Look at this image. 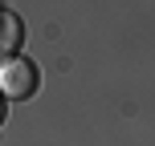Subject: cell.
Listing matches in <instances>:
<instances>
[{
	"label": "cell",
	"instance_id": "3",
	"mask_svg": "<svg viewBox=\"0 0 155 146\" xmlns=\"http://www.w3.org/2000/svg\"><path fill=\"white\" fill-rule=\"evenodd\" d=\"M4 114H8V98L0 93V126H4Z\"/></svg>",
	"mask_w": 155,
	"mask_h": 146
},
{
	"label": "cell",
	"instance_id": "1",
	"mask_svg": "<svg viewBox=\"0 0 155 146\" xmlns=\"http://www.w3.org/2000/svg\"><path fill=\"white\" fill-rule=\"evenodd\" d=\"M37 85H41V73H37V65H33L29 57H12V61L0 65V93H4V98L25 101V98L37 93Z\"/></svg>",
	"mask_w": 155,
	"mask_h": 146
},
{
	"label": "cell",
	"instance_id": "2",
	"mask_svg": "<svg viewBox=\"0 0 155 146\" xmlns=\"http://www.w3.org/2000/svg\"><path fill=\"white\" fill-rule=\"evenodd\" d=\"M21 41H25V20L16 12H0V65L16 57Z\"/></svg>",
	"mask_w": 155,
	"mask_h": 146
}]
</instances>
